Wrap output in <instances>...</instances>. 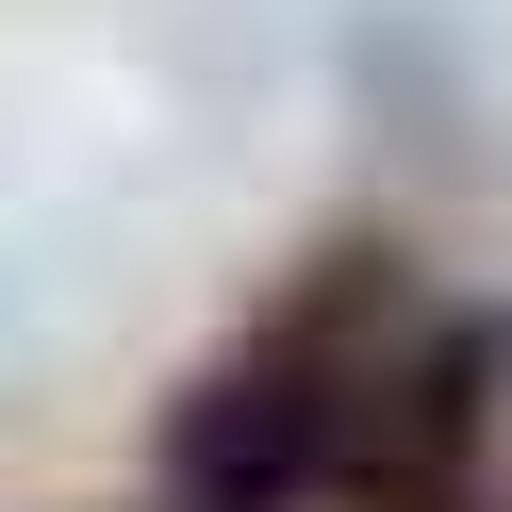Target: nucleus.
<instances>
[{"mask_svg": "<svg viewBox=\"0 0 512 512\" xmlns=\"http://www.w3.org/2000/svg\"><path fill=\"white\" fill-rule=\"evenodd\" d=\"M380 314H397V265L380 248H331L232 364H199L182 413H166V512H331L347 380H364Z\"/></svg>", "mask_w": 512, "mask_h": 512, "instance_id": "f257e3e1", "label": "nucleus"}, {"mask_svg": "<svg viewBox=\"0 0 512 512\" xmlns=\"http://www.w3.org/2000/svg\"><path fill=\"white\" fill-rule=\"evenodd\" d=\"M496 397H512V314L479 298H430V314H380L364 380H347V446H331V496L347 512H446L496 446Z\"/></svg>", "mask_w": 512, "mask_h": 512, "instance_id": "f03ea898", "label": "nucleus"}, {"mask_svg": "<svg viewBox=\"0 0 512 512\" xmlns=\"http://www.w3.org/2000/svg\"><path fill=\"white\" fill-rule=\"evenodd\" d=\"M446 512H479V496H446Z\"/></svg>", "mask_w": 512, "mask_h": 512, "instance_id": "7ed1b4c3", "label": "nucleus"}]
</instances>
